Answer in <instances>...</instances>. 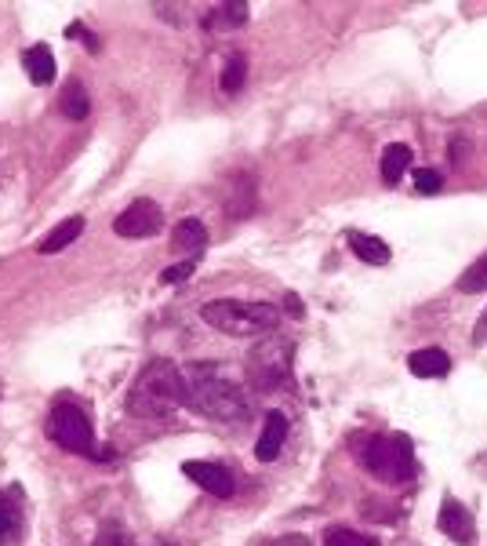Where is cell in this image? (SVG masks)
Instances as JSON below:
<instances>
[{
	"label": "cell",
	"instance_id": "obj_1",
	"mask_svg": "<svg viewBox=\"0 0 487 546\" xmlns=\"http://www.w3.org/2000/svg\"><path fill=\"white\" fill-rule=\"evenodd\" d=\"M182 379H186V405L215 419V423H244L251 415V401L244 394V386L219 375V368L189 364Z\"/></svg>",
	"mask_w": 487,
	"mask_h": 546
},
{
	"label": "cell",
	"instance_id": "obj_2",
	"mask_svg": "<svg viewBox=\"0 0 487 546\" xmlns=\"http://www.w3.org/2000/svg\"><path fill=\"white\" fill-rule=\"evenodd\" d=\"M182 405H186V379L182 368H175L168 357L146 364L128 390V412L139 419H164Z\"/></svg>",
	"mask_w": 487,
	"mask_h": 546
},
{
	"label": "cell",
	"instance_id": "obj_3",
	"mask_svg": "<svg viewBox=\"0 0 487 546\" xmlns=\"http://www.w3.org/2000/svg\"><path fill=\"white\" fill-rule=\"evenodd\" d=\"M200 317L208 328L233 339H259L273 335L280 324V310L273 303H248V299H215L200 306Z\"/></svg>",
	"mask_w": 487,
	"mask_h": 546
},
{
	"label": "cell",
	"instance_id": "obj_4",
	"mask_svg": "<svg viewBox=\"0 0 487 546\" xmlns=\"http://www.w3.org/2000/svg\"><path fill=\"white\" fill-rule=\"evenodd\" d=\"M360 463L368 466L371 474L382 485H404L415 477V448L404 434H375L360 448Z\"/></svg>",
	"mask_w": 487,
	"mask_h": 546
},
{
	"label": "cell",
	"instance_id": "obj_5",
	"mask_svg": "<svg viewBox=\"0 0 487 546\" xmlns=\"http://www.w3.org/2000/svg\"><path fill=\"white\" fill-rule=\"evenodd\" d=\"M291 361H295V339L288 335H266V343H259L248 357V383L269 394V390H280L288 383Z\"/></svg>",
	"mask_w": 487,
	"mask_h": 546
},
{
	"label": "cell",
	"instance_id": "obj_6",
	"mask_svg": "<svg viewBox=\"0 0 487 546\" xmlns=\"http://www.w3.org/2000/svg\"><path fill=\"white\" fill-rule=\"evenodd\" d=\"M48 437L62 452L73 455H95V430L91 419L77 405H55L48 415Z\"/></svg>",
	"mask_w": 487,
	"mask_h": 546
},
{
	"label": "cell",
	"instance_id": "obj_7",
	"mask_svg": "<svg viewBox=\"0 0 487 546\" xmlns=\"http://www.w3.org/2000/svg\"><path fill=\"white\" fill-rule=\"evenodd\" d=\"M160 230H164V212H160V204L150 201V197L131 201L128 208L113 219V233H117V237H128V241H146V237H157Z\"/></svg>",
	"mask_w": 487,
	"mask_h": 546
},
{
	"label": "cell",
	"instance_id": "obj_8",
	"mask_svg": "<svg viewBox=\"0 0 487 546\" xmlns=\"http://www.w3.org/2000/svg\"><path fill=\"white\" fill-rule=\"evenodd\" d=\"M182 474H186L197 488H204L208 496H219V499L233 496V474H229L226 466L211 463V459H197V463H186V466H182Z\"/></svg>",
	"mask_w": 487,
	"mask_h": 546
},
{
	"label": "cell",
	"instance_id": "obj_9",
	"mask_svg": "<svg viewBox=\"0 0 487 546\" xmlns=\"http://www.w3.org/2000/svg\"><path fill=\"white\" fill-rule=\"evenodd\" d=\"M440 532L448 539H455L458 546H473V539H477V525H473V514H469L466 506L458 503V499H444L440 503V517H437Z\"/></svg>",
	"mask_w": 487,
	"mask_h": 546
},
{
	"label": "cell",
	"instance_id": "obj_10",
	"mask_svg": "<svg viewBox=\"0 0 487 546\" xmlns=\"http://www.w3.org/2000/svg\"><path fill=\"white\" fill-rule=\"evenodd\" d=\"M171 248L182 255V259H200V252L208 248V226L200 219H179L175 223V233H171Z\"/></svg>",
	"mask_w": 487,
	"mask_h": 546
},
{
	"label": "cell",
	"instance_id": "obj_11",
	"mask_svg": "<svg viewBox=\"0 0 487 546\" xmlns=\"http://www.w3.org/2000/svg\"><path fill=\"white\" fill-rule=\"evenodd\" d=\"M288 441V415L284 412H269L266 423H262V434H259V445H255V455H259L262 463H273L280 455Z\"/></svg>",
	"mask_w": 487,
	"mask_h": 546
},
{
	"label": "cell",
	"instance_id": "obj_12",
	"mask_svg": "<svg viewBox=\"0 0 487 546\" xmlns=\"http://www.w3.org/2000/svg\"><path fill=\"white\" fill-rule=\"evenodd\" d=\"M408 368L418 379H444L451 372V357L444 350H437V346H426V350H415L408 357Z\"/></svg>",
	"mask_w": 487,
	"mask_h": 546
},
{
	"label": "cell",
	"instance_id": "obj_13",
	"mask_svg": "<svg viewBox=\"0 0 487 546\" xmlns=\"http://www.w3.org/2000/svg\"><path fill=\"white\" fill-rule=\"evenodd\" d=\"M346 241H349V248L357 252V259H364V263H371V266H386L389 259H393V252H389V244L382 241V237H371V233L349 230Z\"/></svg>",
	"mask_w": 487,
	"mask_h": 546
},
{
	"label": "cell",
	"instance_id": "obj_14",
	"mask_svg": "<svg viewBox=\"0 0 487 546\" xmlns=\"http://www.w3.org/2000/svg\"><path fill=\"white\" fill-rule=\"evenodd\" d=\"M22 66H26V73H30L33 84H51L55 81V73H59L55 55H51L48 44H33V48L22 55Z\"/></svg>",
	"mask_w": 487,
	"mask_h": 546
},
{
	"label": "cell",
	"instance_id": "obj_15",
	"mask_svg": "<svg viewBox=\"0 0 487 546\" xmlns=\"http://www.w3.org/2000/svg\"><path fill=\"white\" fill-rule=\"evenodd\" d=\"M80 233H84V219L80 215H73V219H66V223H59L55 230L44 237V241L37 244V252L40 255H59L62 248H70L73 241H77Z\"/></svg>",
	"mask_w": 487,
	"mask_h": 546
},
{
	"label": "cell",
	"instance_id": "obj_16",
	"mask_svg": "<svg viewBox=\"0 0 487 546\" xmlns=\"http://www.w3.org/2000/svg\"><path fill=\"white\" fill-rule=\"evenodd\" d=\"M59 110L62 117H70V121H84L91 113V99H88V88L77 81V77H70V84L62 88L59 95Z\"/></svg>",
	"mask_w": 487,
	"mask_h": 546
},
{
	"label": "cell",
	"instance_id": "obj_17",
	"mask_svg": "<svg viewBox=\"0 0 487 546\" xmlns=\"http://www.w3.org/2000/svg\"><path fill=\"white\" fill-rule=\"evenodd\" d=\"M408 168H411V146H404V142L386 146V153H382V182H386V186H397Z\"/></svg>",
	"mask_w": 487,
	"mask_h": 546
},
{
	"label": "cell",
	"instance_id": "obj_18",
	"mask_svg": "<svg viewBox=\"0 0 487 546\" xmlns=\"http://www.w3.org/2000/svg\"><path fill=\"white\" fill-rule=\"evenodd\" d=\"M248 4H240V0H233V4H222V8L208 11V19H204V26L208 30H240L244 22H248Z\"/></svg>",
	"mask_w": 487,
	"mask_h": 546
},
{
	"label": "cell",
	"instance_id": "obj_19",
	"mask_svg": "<svg viewBox=\"0 0 487 546\" xmlns=\"http://www.w3.org/2000/svg\"><path fill=\"white\" fill-rule=\"evenodd\" d=\"M458 292H462V295L487 292V252L480 255L477 263H469L466 270H462V277H458Z\"/></svg>",
	"mask_w": 487,
	"mask_h": 546
},
{
	"label": "cell",
	"instance_id": "obj_20",
	"mask_svg": "<svg viewBox=\"0 0 487 546\" xmlns=\"http://www.w3.org/2000/svg\"><path fill=\"white\" fill-rule=\"evenodd\" d=\"M248 81V59H244V51H233L226 62V70H222V91L226 95H237Z\"/></svg>",
	"mask_w": 487,
	"mask_h": 546
},
{
	"label": "cell",
	"instance_id": "obj_21",
	"mask_svg": "<svg viewBox=\"0 0 487 546\" xmlns=\"http://www.w3.org/2000/svg\"><path fill=\"white\" fill-rule=\"evenodd\" d=\"M324 546H378V539L360 536V532H353V528H335V532L324 536Z\"/></svg>",
	"mask_w": 487,
	"mask_h": 546
},
{
	"label": "cell",
	"instance_id": "obj_22",
	"mask_svg": "<svg viewBox=\"0 0 487 546\" xmlns=\"http://www.w3.org/2000/svg\"><path fill=\"white\" fill-rule=\"evenodd\" d=\"M19 525V506L11 503L8 496H0V539H8Z\"/></svg>",
	"mask_w": 487,
	"mask_h": 546
},
{
	"label": "cell",
	"instance_id": "obj_23",
	"mask_svg": "<svg viewBox=\"0 0 487 546\" xmlns=\"http://www.w3.org/2000/svg\"><path fill=\"white\" fill-rule=\"evenodd\" d=\"M197 263H200V259H182V263L168 266V270L160 273V281H164V284H182V281H189V277H193V270H197Z\"/></svg>",
	"mask_w": 487,
	"mask_h": 546
},
{
	"label": "cell",
	"instance_id": "obj_24",
	"mask_svg": "<svg viewBox=\"0 0 487 546\" xmlns=\"http://www.w3.org/2000/svg\"><path fill=\"white\" fill-rule=\"evenodd\" d=\"M444 179H440L437 168H415V190L418 193H440Z\"/></svg>",
	"mask_w": 487,
	"mask_h": 546
},
{
	"label": "cell",
	"instance_id": "obj_25",
	"mask_svg": "<svg viewBox=\"0 0 487 546\" xmlns=\"http://www.w3.org/2000/svg\"><path fill=\"white\" fill-rule=\"evenodd\" d=\"M95 546H135V539H131L128 532H120L117 525H110V528H102V532H99Z\"/></svg>",
	"mask_w": 487,
	"mask_h": 546
},
{
	"label": "cell",
	"instance_id": "obj_26",
	"mask_svg": "<svg viewBox=\"0 0 487 546\" xmlns=\"http://www.w3.org/2000/svg\"><path fill=\"white\" fill-rule=\"evenodd\" d=\"M473 346H487V306L484 314L477 317V324H473Z\"/></svg>",
	"mask_w": 487,
	"mask_h": 546
},
{
	"label": "cell",
	"instance_id": "obj_27",
	"mask_svg": "<svg viewBox=\"0 0 487 546\" xmlns=\"http://www.w3.org/2000/svg\"><path fill=\"white\" fill-rule=\"evenodd\" d=\"M284 306L291 310V317H306V306H302V299L295 292H288L284 295Z\"/></svg>",
	"mask_w": 487,
	"mask_h": 546
},
{
	"label": "cell",
	"instance_id": "obj_28",
	"mask_svg": "<svg viewBox=\"0 0 487 546\" xmlns=\"http://www.w3.org/2000/svg\"><path fill=\"white\" fill-rule=\"evenodd\" d=\"M269 546H309V543H306V536H280V539H273Z\"/></svg>",
	"mask_w": 487,
	"mask_h": 546
},
{
	"label": "cell",
	"instance_id": "obj_29",
	"mask_svg": "<svg viewBox=\"0 0 487 546\" xmlns=\"http://www.w3.org/2000/svg\"><path fill=\"white\" fill-rule=\"evenodd\" d=\"M473 470H480V474L487 477V452H484V455H477V459H473Z\"/></svg>",
	"mask_w": 487,
	"mask_h": 546
}]
</instances>
